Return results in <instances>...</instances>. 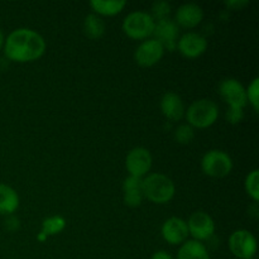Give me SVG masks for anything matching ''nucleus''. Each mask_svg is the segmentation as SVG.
Wrapping results in <instances>:
<instances>
[{"mask_svg": "<svg viewBox=\"0 0 259 259\" xmlns=\"http://www.w3.org/2000/svg\"><path fill=\"white\" fill-rule=\"evenodd\" d=\"M3 50L5 57L13 62H33L45 55L46 40L35 30L18 28L8 35Z\"/></svg>", "mask_w": 259, "mask_h": 259, "instance_id": "obj_1", "label": "nucleus"}, {"mask_svg": "<svg viewBox=\"0 0 259 259\" xmlns=\"http://www.w3.org/2000/svg\"><path fill=\"white\" fill-rule=\"evenodd\" d=\"M144 199L149 200L153 204H168L176 194V187L174 181L163 174H148L142 180Z\"/></svg>", "mask_w": 259, "mask_h": 259, "instance_id": "obj_2", "label": "nucleus"}, {"mask_svg": "<svg viewBox=\"0 0 259 259\" xmlns=\"http://www.w3.org/2000/svg\"><path fill=\"white\" fill-rule=\"evenodd\" d=\"M187 124L192 128L206 129L214 125L219 118V108L217 103L210 99L195 100L187 110H185Z\"/></svg>", "mask_w": 259, "mask_h": 259, "instance_id": "obj_3", "label": "nucleus"}, {"mask_svg": "<svg viewBox=\"0 0 259 259\" xmlns=\"http://www.w3.org/2000/svg\"><path fill=\"white\" fill-rule=\"evenodd\" d=\"M154 23L156 20L152 15L147 12L137 10V12L129 13L123 20V32L132 39L142 40L148 39L149 35L153 34Z\"/></svg>", "mask_w": 259, "mask_h": 259, "instance_id": "obj_4", "label": "nucleus"}, {"mask_svg": "<svg viewBox=\"0 0 259 259\" xmlns=\"http://www.w3.org/2000/svg\"><path fill=\"white\" fill-rule=\"evenodd\" d=\"M233 159L227 152L211 149L202 156L201 168L206 176L223 179L233 171Z\"/></svg>", "mask_w": 259, "mask_h": 259, "instance_id": "obj_5", "label": "nucleus"}, {"mask_svg": "<svg viewBox=\"0 0 259 259\" xmlns=\"http://www.w3.org/2000/svg\"><path fill=\"white\" fill-rule=\"evenodd\" d=\"M228 245L233 255L239 259H252L257 253V239L247 229L233 232Z\"/></svg>", "mask_w": 259, "mask_h": 259, "instance_id": "obj_6", "label": "nucleus"}, {"mask_svg": "<svg viewBox=\"0 0 259 259\" xmlns=\"http://www.w3.org/2000/svg\"><path fill=\"white\" fill-rule=\"evenodd\" d=\"M152 154L144 147H136L131 149L125 157V168L129 176L144 179L152 168Z\"/></svg>", "mask_w": 259, "mask_h": 259, "instance_id": "obj_7", "label": "nucleus"}, {"mask_svg": "<svg viewBox=\"0 0 259 259\" xmlns=\"http://www.w3.org/2000/svg\"><path fill=\"white\" fill-rule=\"evenodd\" d=\"M219 94L223 100L229 105V109L244 110L247 106V95L245 88L237 78H225L219 85Z\"/></svg>", "mask_w": 259, "mask_h": 259, "instance_id": "obj_8", "label": "nucleus"}, {"mask_svg": "<svg viewBox=\"0 0 259 259\" xmlns=\"http://www.w3.org/2000/svg\"><path fill=\"white\" fill-rule=\"evenodd\" d=\"M163 53V46L154 38H148L137 47L134 52V60L142 67H152L161 61Z\"/></svg>", "mask_w": 259, "mask_h": 259, "instance_id": "obj_9", "label": "nucleus"}, {"mask_svg": "<svg viewBox=\"0 0 259 259\" xmlns=\"http://www.w3.org/2000/svg\"><path fill=\"white\" fill-rule=\"evenodd\" d=\"M186 223L189 228V234L192 235L194 240H197V242L210 239L215 232L214 220L204 211H195Z\"/></svg>", "mask_w": 259, "mask_h": 259, "instance_id": "obj_10", "label": "nucleus"}, {"mask_svg": "<svg viewBox=\"0 0 259 259\" xmlns=\"http://www.w3.org/2000/svg\"><path fill=\"white\" fill-rule=\"evenodd\" d=\"M176 48L184 57L197 58L206 52L207 40L199 33L187 32L179 38Z\"/></svg>", "mask_w": 259, "mask_h": 259, "instance_id": "obj_11", "label": "nucleus"}, {"mask_svg": "<svg viewBox=\"0 0 259 259\" xmlns=\"http://www.w3.org/2000/svg\"><path fill=\"white\" fill-rule=\"evenodd\" d=\"M179 25L169 18H164V19L156 20L154 23L153 35L154 39L158 40L164 50L175 51L177 46V40H179Z\"/></svg>", "mask_w": 259, "mask_h": 259, "instance_id": "obj_12", "label": "nucleus"}, {"mask_svg": "<svg viewBox=\"0 0 259 259\" xmlns=\"http://www.w3.org/2000/svg\"><path fill=\"white\" fill-rule=\"evenodd\" d=\"M162 237L168 244L181 245L189 238V228L187 223L184 219L177 217H172L167 219L162 225Z\"/></svg>", "mask_w": 259, "mask_h": 259, "instance_id": "obj_13", "label": "nucleus"}, {"mask_svg": "<svg viewBox=\"0 0 259 259\" xmlns=\"http://www.w3.org/2000/svg\"><path fill=\"white\" fill-rule=\"evenodd\" d=\"M202 19H204L202 8L195 3H186L177 8L174 22L179 27L191 29V28L197 27L202 22Z\"/></svg>", "mask_w": 259, "mask_h": 259, "instance_id": "obj_14", "label": "nucleus"}, {"mask_svg": "<svg viewBox=\"0 0 259 259\" xmlns=\"http://www.w3.org/2000/svg\"><path fill=\"white\" fill-rule=\"evenodd\" d=\"M161 111L164 115V118L168 119L171 121H179L185 116V105L182 101L181 96L177 95L176 93H168L164 94L161 99Z\"/></svg>", "mask_w": 259, "mask_h": 259, "instance_id": "obj_15", "label": "nucleus"}, {"mask_svg": "<svg viewBox=\"0 0 259 259\" xmlns=\"http://www.w3.org/2000/svg\"><path fill=\"white\" fill-rule=\"evenodd\" d=\"M142 180L137 177L128 176L123 182V200L124 204L129 207L141 206L144 200Z\"/></svg>", "mask_w": 259, "mask_h": 259, "instance_id": "obj_16", "label": "nucleus"}, {"mask_svg": "<svg viewBox=\"0 0 259 259\" xmlns=\"http://www.w3.org/2000/svg\"><path fill=\"white\" fill-rule=\"evenodd\" d=\"M19 207V196L13 187L0 184V214L13 215Z\"/></svg>", "mask_w": 259, "mask_h": 259, "instance_id": "obj_17", "label": "nucleus"}, {"mask_svg": "<svg viewBox=\"0 0 259 259\" xmlns=\"http://www.w3.org/2000/svg\"><path fill=\"white\" fill-rule=\"evenodd\" d=\"M177 259H211L206 247L201 242L197 240H186L181 244L179 252H177Z\"/></svg>", "mask_w": 259, "mask_h": 259, "instance_id": "obj_18", "label": "nucleus"}, {"mask_svg": "<svg viewBox=\"0 0 259 259\" xmlns=\"http://www.w3.org/2000/svg\"><path fill=\"white\" fill-rule=\"evenodd\" d=\"M126 2L124 0H93L90 2V7L93 8L96 15L104 17H114L119 14L125 8Z\"/></svg>", "mask_w": 259, "mask_h": 259, "instance_id": "obj_19", "label": "nucleus"}, {"mask_svg": "<svg viewBox=\"0 0 259 259\" xmlns=\"http://www.w3.org/2000/svg\"><path fill=\"white\" fill-rule=\"evenodd\" d=\"M83 32L89 39H100L105 33V23L96 14L86 15L83 20Z\"/></svg>", "mask_w": 259, "mask_h": 259, "instance_id": "obj_20", "label": "nucleus"}, {"mask_svg": "<svg viewBox=\"0 0 259 259\" xmlns=\"http://www.w3.org/2000/svg\"><path fill=\"white\" fill-rule=\"evenodd\" d=\"M65 228H66L65 218L60 217V215H55V217H50L47 218V219L43 220L42 230H40V233H43V234L48 238V237H52V235L60 234Z\"/></svg>", "mask_w": 259, "mask_h": 259, "instance_id": "obj_21", "label": "nucleus"}, {"mask_svg": "<svg viewBox=\"0 0 259 259\" xmlns=\"http://www.w3.org/2000/svg\"><path fill=\"white\" fill-rule=\"evenodd\" d=\"M245 191L254 202L259 201V171L253 169L247 175L244 181Z\"/></svg>", "mask_w": 259, "mask_h": 259, "instance_id": "obj_22", "label": "nucleus"}, {"mask_svg": "<svg viewBox=\"0 0 259 259\" xmlns=\"http://www.w3.org/2000/svg\"><path fill=\"white\" fill-rule=\"evenodd\" d=\"M175 141L180 144H190L195 138V131L189 124H181L175 129Z\"/></svg>", "mask_w": 259, "mask_h": 259, "instance_id": "obj_23", "label": "nucleus"}, {"mask_svg": "<svg viewBox=\"0 0 259 259\" xmlns=\"http://www.w3.org/2000/svg\"><path fill=\"white\" fill-rule=\"evenodd\" d=\"M245 95H247V101L252 105L253 110L258 113L259 110V78H253L252 82L245 89Z\"/></svg>", "mask_w": 259, "mask_h": 259, "instance_id": "obj_24", "label": "nucleus"}, {"mask_svg": "<svg viewBox=\"0 0 259 259\" xmlns=\"http://www.w3.org/2000/svg\"><path fill=\"white\" fill-rule=\"evenodd\" d=\"M171 13V5L167 2L159 0V2H154L152 5V18L154 20H161L164 18H168V14Z\"/></svg>", "mask_w": 259, "mask_h": 259, "instance_id": "obj_25", "label": "nucleus"}, {"mask_svg": "<svg viewBox=\"0 0 259 259\" xmlns=\"http://www.w3.org/2000/svg\"><path fill=\"white\" fill-rule=\"evenodd\" d=\"M244 118V111L239 109H229L227 111V120L230 124H238Z\"/></svg>", "mask_w": 259, "mask_h": 259, "instance_id": "obj_26", "label": "nucleus"}, {"mask_svg": "<svg viewBox=\"0 0 259 259\" xmlns=\"http://www.w3.org/2000/svg\"><path fill=\"white\" fill-rule=\"evenodd\" d=\"M19 219L13 217V215H9V218L5 220V228H7V230H9V232H15V230H18L19 229Z\"/></svg>", "mask_w": 259, "mask_h": 259, "instance_id": "obj_27", "label": "nucleus"}, {"mask_svg": "<svg viewBox=\"0 0 259 259\" xmlns=\"http://www.w3.org/2000/svg\"><path fill=\"white\" fill-rule=\"evenodd\" d=\"M248 4H249V2H245V0H232V2L225 3V5L233 10H240L242 8L247 7Z\"/></svg>", "mask_w": 259, "mask_h": 259, "instance_id": "obj_28", "label": "nucleus"}, {"mask_svg": "<svg viewBox=\"0 0 259 259\" xmlns=\"http://www.w3.org/2000/svg\"><path fill=\"white\" fill-rule=\"evenodd\" d=\"M151 259H174V258H172V255L169 254V253H167L166 250H158V252H156L153 255H152Z\"/></svg>", "mask_w": 259, "mask_h": 259, "instance_id": "obj_29", "label": "nucleus"}, {"mask_svg": "<svg viewBox=\"0 0 259 259\" xmlns=\"http://www.w3.org/2000/svg\"><path fill=\"white\" fill-rule=\"evenodd\" d=\"M4 42H5L4 33H3L2 29H0V51H2L3 47H4Z\"/></svg>", "mask_w": 259, "mask_h": 259, "instance_id": "obj_30", "label": "nucleus"}, {"mask_svg": "<svg viewBox=\"0 0 259 259\" xmlns=\"http://www.w3.org/2000/svg\"><path fill=\"white\" fill-rule=\"evenodd\" d=\"M37 239L39 240V242H46V240H47V237H46L45 234H43V233H38V235H37Z\"/></svg>", "mask_w": 259, "mask_h": 259, "instance_id": "obj_31", "label": "nucleus"}]
</instances>
